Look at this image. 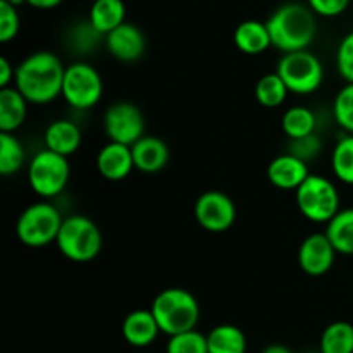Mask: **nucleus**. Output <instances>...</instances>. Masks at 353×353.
Wrapping results in <instances>:
<instances>
[{
  "label": "nucleus",
  "instance_id": "nucleus-1",
  "mask_svg": "<svg viewBox=\"0 0 353 353\" xmlns=\"http://www.w3.org/2000/svg\"><path fill=\"white\" fill-rule=\"evenodd\" d=\"M64 72L65 65L54 52L38 50L17 65L14 86L30 103L45 105L61 97Z\"/></svg>",
  "mask_w": 353,
  "mask_h": 353
},
{
  "label": "nucleus",
  "instance_id": "nucleus-2",
  "mask_svg": "<svg viewBox=\"0 0 353 353\" xmlns=\"http://www.w3.org/2000/svg\"><path fill=\"white\" fill-rule=\"evenodd\" d=\"M317 14L309 6L290 2L278 7L265 24L271 33L272 47L285 52L307 50L317 34Z\"/></svg>",
  "mask_w": 353,
  "mask_h": 353
},
{
  "label": "nucleus",
  "instance_id": "nucleus-3",
  "mask_svg": "<svg viewBox=\"0 0 353 353\" xmlns=\"http://www.w3.org/2000/svg\"><path fill=\"white\" fill-rule=\"evenodd\" d=\"M161 333L172 334L195 330L200 319V307L195 295L183 288H165L154 299L150 307Z\"/></svg>",
  "mask_w": 353,
  "mask_h": 353
},
{
  "label": "nucleus",
  "instance_id": "nucleus-4",
  "mask_svg": "<svg viewBox=\"0 0 353 353\" xmlns=\"http://www.w3.org/2000/svg\"><path fill=\"white\" fill-rule=\"evenodd\" d=\"M55 245L68 261L85 264L99 257L103 245L102 231L90 217L74 214L64 217Z\"/></svg>",
  "mask_w": 353,
  "mask_h": 353
},
{
  "label": "nucleus",
  "instance_id": "nucleus-5",
  "mask_svg": "<svg viewBox=\"0 0 353 353\" xmlns=\"http://www.w3.org/2000/svg\"><path fill=\"white\" fill-rule=\"evenodd\" d=\"M295 202L300 214L310 223L327 224L340 212V193L336 186L321 174H309L295 190Z\"/></svg>",
  "mask_w": 353,
  "mask_h": 353
},
{
  "label": "nucleus",
  "instance_id": "nucleus-6",
  "mask_svg": "<svg viewBox=\"0 0 353 353\" xmlns=\"http://www.w3.org/2000/svg\"><path fill=\"white\" fill-rule=\"evenodd\" d=\"M64 217L61 210L48 202H37L21 212L16 223V234L23 245L41 248L55 243Z\"/></svg>",
  "mask_w": 353,
  "mask_h": 353
},
{
  "label": "nucleus",
  "instance_id": "nucleus-7",
  "mask_svg": "<svg viewBox=\"0 0 353 353\" xmlns=\"http://www.w3.org/2000/svg\"><path fill=\"white\" fill-rule=\"evenodd\" d=\"M71 176L68 157L43 148L28 164V183L41 199H54L65 190Z\"/></svg>",
  "mask_w": 353,
  "mask_h": 353
},
{
  "label": "nucleus",
  "instance_id": "nucleus-8",
  "mask_svg": "<svg viewBox=\"0 0 353 353\" xmlns=\"http://www.w3.org/2000/svg\"><path fill=\"white\" fill-rule=\"evenodd\" d=\"M276 72L288 86L290 93L310 95L323 85L324 68L317 55L309 50L288 52L278 62Z\"/></svg>",
  "mask_w": 353,
  "mask_h": 353
},
{
  "label": "nucleus",
  "instance_id": "nucleus-9",
  "mask_svg": "<svg viewBox=\"0 0 353 353\" xmlns=\"http://www.w3.org/2000/svg\"><path fill=\"white\" fill-rule=\"evenodd\" d=\"M102 76L92 64L74 62L65 68L61 97L69 107L78 110H88L102 100Z\"/></svg>",
  "mask_w": 353,
  "mask_h": 353
},
{
  "label": "nucleus",
  "instance_id": "nucleus-10",
  "mask_svg": "<svg viewBox=\"0 0 353 353\" xmlns=\"http://www.w3.org/2000/svg\"><path fill=\"white\" fill-rule=\"evenodd\" d=\"M103 131L110 141L133 145L145 134V117L138 105L116 102L103 114Z\"/></svg>",
  "mask_w": 353,
  "mask_h": 353
},
{
  "label": "nucleus",
  "instance_id": "nucleus-11",
  "mask_svg": "<svg viewBox=\"0 0 353 353\" xmlns=\"http://www.w3.org/2000/svg\"><path fill=\"white\" fill-rule=\"evenodd\" d=\"M195 219L209 233H224L236 221V205L226 193L209 190L195 202Z\"/></svg>",
  "mask_w": 353,
  "mask_h": 353
},
{
  "label": "nucleus",
  "instance_id": "nucleus-12",
  "mask_svg": "<svg viewBox=\"0 0 353 353\" xmlns=\"http://www.w3.org/2000/svg\"><path fill=\"white\" fill-rule=\"evenodd\" d=\"M336 254L326 233H314L300 243L299 265L307 276L319 278L333 269Z\"/></svg>",
  "mask_w": 353,
  "mask_h": 353
},
{
  "label": "nucleus",
  "instance_id": "nucleus-13",
  "mask_svg": "<svg viewBox=\"0 0 353 353\" xmlns=\"http://www.w3.org/2000/svg\"><path fill=\"white\" fill-rule=\"evenodd\" d=\"M105 47L114 59L121 62H137L143 57L147 40L143 31L134 24L124 21L121 26L103 37Z\"/></svg>",
  "mask_w": 353,
  "mask_h": 353
},
{
  "label": "nucleus",
  "instance_id": "nucleus-14",
  "mask_svg": "<svg viewBox=\"0 0 353 353\" xmlns=\"http://www.w3.org/2000/svg\"><path fill=\"white\" fill-rule=\"evenodd\" d=\"M133 169V150L130 145L109 140L97 154V171L107 181H123Z\"/></svg>",
  "mask_w": 353,
  "mask_h": 353
},
{
  "label": "nucleus",
  "instance_id": "nucleus-15",
  "mask_svg": "<svg viewBox=\"0 0 353 353\" xmlns=\"http://www.w3.org/2000/svg\"><path fill=\"white\" fill-rule=\"evenodd\" d=\"M309 165L293 154L278 155L268 168V178L279 190H296L309 178Z\"/></svg>",
  "mask_w": 353,
  "mask_h": 353
},
{
  "label": "nucleus",
  "instance_id": "nucleus-16",
  "mask_svg": "<svg viewBox=\"0 0 353 353\" xmlns=\"http://www.w3.org/2000/svg\"><path fill=\"white\" fill-rule=\"evenodd\" d=\"M134 169L147 174L162 171L169 162V147L164 140L152 134H143L137 143L131 145Z\"/></svg>",
  "mask_w": 353,
  "mask_h": 353
},
{
  "label": "nucleus",
  "instance_id": "nucleus-17",
  "mask_svg": "<svg viewBox=\"0 0 353 353\" xmlns=\"http://www.w3.org/2000/svg\"><path fill=\"white\" fill-rule=\"evenodd\" d=\"M159 333H161V327H159L152 310H133L124 317L123 336L133 347H148L157 340Z\"/></svg>",
  "mask_w": 353,
  "mask_h": 353
},
{
  "label": "nucleus",
  "instance_id": "nucleus-18",
  "mask_svg": "<svg viewBox=\"0 0 353 353\" xmlns=\"http://www.w3.org/2000/svg\"><path fill=\"white\" fill-rule=\"evenodd\" d=\"M43 141L45 148L55 152V154L64 155V157H69V155L76 154L78 148L81 147L83 134L78 124L72 123V121L57 119L47 126Z\"/></svg>",
  "mask_w": 353,
  "mask_h": 353
},
{
  "label": "nucleus",
  "instance_id": "nucleus-19",
  "mask_svg": "<svg viewBox=\"0 0 353 353\" xmlns=\"http://www.w3.org/2000/svg\"><path fill=\"white\" fill-rule=\"evenodd\" d=\"M233 40L238 50L247 55L264 54L269 47H272L268 24L257 19H248L238 24Z\"/></svg>",
  "mask_w": 353,
  "mask_h": 353
},
{
  "label": "nucleus",
  "instance_id": "nucleus-20",
  "mask_svg": "<svg viewBox=\"0 0 353 353\" xmlns=\"http://www.w3.org/2000/svg\"><path fill=\"white\" fill-rule=\"evenodd\" d=\"M28 100L16 86L0 88V131L14 133L28 116Z\"/></svg>",
  "mask_w": 353,
  "mask_h": 353
},
{
  "label": "nucleus",
  "instance_id": "nucleus-21",
  "mask_svg": "<svg viewBox=\"0 0 353 353\" xmlns=\"http://www.w3.org/2000/svg\"><path fill=\"white\" fill-rule=\"evenodd\" d=\"M88 21L105 37L126 21V6L123 0H95L90 7Z\"/></svg>",
  "mask_w": 353,
  "mask_h": 353
},
{
  "label": "nucleus",
  "instance_id": "nucleus-22",
  "mask_svg": "<svg viewBox=\"0 0 353 353\" xmlns=\"http://www.w3.org/2000/svg\"><path fill=\"white\" fill-rule=\"evenodd\" d=\"M207 347L209 353H245L247 336L233 324H221L207 334Z\"/></svg>",
  "mask_w": 353,
  "mask_h": 353
},
{
  "label": "nucleus",
  "instance_id": "nucleus-23",
  "mask_svg": "<svg viewBox=\"0 0 353 353\" xmlns=\"http://www.w3.org/2000/svg\"><path fill=\"white\" fill-rule=\"evenodd\" d=\"M326 234L338 254L353 255V207L340 212L326 224Z\"/></svg>",
  "mask_w": 353,
  "mask_h": 353
},
{
  "label": "nucleus",
  "instance_id": "nucleus-24",
  "mask_svg": "<svg viewBox=\"0 0 353 353\" xmlns=\"http://www.w3.org/2000/svg\"><path fill=\"white\" fill-rule=\"evenodd\" d=\"M283 133L290 138V140H296V138L309 137V134L316 133L317 128V117L310 109L302 105L290 107L281 119Z\"/></svg>",
  "mask_w": 353,
  "mask_h": 353
},
{
  "label": "nucleus",
  "instance_id": "nucleus-25",
  "mask_svg": "<svg viewBox=\"0 0 353 353\" xmlns=\"http://www.w3.org/2000/svg\"><path fill=\"white\" fill-rule=\"evenodd\" d=\"M26 162V152L23 143L14 133L0 131V174L12 176L23 169Z\"/></svg>",
  "mask_w": 353,
  "mask_h": 353
},
{
  "label": "nucleus",
  "instance_id": "nucleus-26",
  "mask_svg": "<svg viewBox=\"0 0 353 353\" xmlns=\"http://www.w3.org/2000/svg\"><path fill=\"white\" fill-rule=\"evenodd\" d=\"M323 353H353V324L347 321L331 323L321 336Z\"/></svg>",
  "mask_w": 353,
  "mask_h": 353
},
{
  "label": "nucleus",
  "instance_id": "nucleus-27",
  "mask_svg": "<svg viewBox=\"0 0 353 353\" xmlns=\"http://www.w3.org/2000/svg\"><path fill=\"white\" fill-rule=\"evenodd\" d=\"M290 90L278 72L264 74L255 85V99L265 109H274L285 103Z\"/></svg>",
  "mask_w": 353,
  "mask_h": 353
},
{
  "label": "nucleus",
  "instance_id": "nucleus-28",
  "mask_svg": "<svg viewBox=\"0 0 353 353\" xmlns=\"http://www.w3.org/2000/svg\"><path fill=\"white\" fill-rule=\"evenodd\" d=\"M331 168L341 183L353 186V134L348 133L334 145Z\"/></svg>",
  "mask_w": 353,
  "mask_h": 353
},
{
  "label": "nucleus",
  "instance_id": "nucleus-29",
  "mask_svg": "<svg viewBox=\"0 0 353 353\" xmlns=\"http://www.w3.org/2000/svg\"><path fill=\"white\" fill-rule=\"evenodd\" d=\"M165 353H209L207 336L196 330L172 334V336H169Z\"/></svg>",
  "mask_w": 353,
  "mask_h": 353
},
{
  "label": "nucleus",
  "instance_id": "nucleus-30",
  "mask_svg": "<svg viewBox=\"0 0 353 353\" xmlns=\"http://www.w3.org/2000/svg\"><path fill=\"white\" fill-rule=\"evenodd\" d=\"M333 116L341 130L353 134V83H347L336 93L333 102Z\"/></svg>",
  "mask_w": 353,
  "mask_h": 353
},
{
  "label": "nucleus",
  "instance_id": "nucleus-31",
  "mask_svg": "<svg viewBox=\"0 0 353 353\" xmlns=\"http://www.w3.org/2000/svg\"><path fill=\"white\" fill-rule=\"evenodd\" d=\"M21 19L17 14V7L7 0H0V41L9 43L16 40L19 33Z\"/></svg>",
  "mask_w": 353,
  "mask_h": 353
},
{
  "label": "nucleus",
  "instance_id": "nucleus-32",
  "mask_svg": "<svg viewBox=\"0 0 353 353\" xmlns=\"http://www.w3.org/2000/svg\"><path fill=\"white\" fill-rule=\"evenodd\" d=\"M336 68L341 78L353 83V31L345 34L336 50Z\"/></svg>",
  "mask_w": 353,
  "mask_h": 353
},
{
  "label": "nucleus",
  "instance_id": "nucleus-33",
  "mask_svg": "<svg viewBox=\"0 0 353 353\" xmlns=\"http://www.w3.org/2000/svg\"><path fill=\"white\" fill-rule=\"evenodd\" d=\"M290 145H292L290 154L296 155V157L305 162H309L310 159H314L321 152V138L316 133L309 134V137L296 138V140H290Z\"/></svg>",
  "mask_w": 353,
  "mask_h": 353
},
{
  "label": "nucleus",
  "instance_id": "nucleus-34",
  "mask_svg": "<svg viewBox=\"0 0 353 353\" xmlns=\"http://www.w3.org/2000/svg\"><path fill=\"white\" fill-rule=\"evenodd\" d=\"M353 0H307V6L323 17H336L348 9Z\"/></svg>",
  "mask_w": 353,
  "mask_h": 353
},
{
  "label": "nucleus",
  "instance_id": "nucleus-35",
  "mask_svg": "<svg viewBox=\"0 0 353 353\" xmlns=\"http://www.w3.org/2000/svg\"><path fill=\"white\" fill-rule=\"evenodd\" d=\"M14 76H16V69L9 62L7 57H0V88L10 86L14 83Z\"/></svg>",
  "mask_w": 353,
  "mask_h": 353
},
{
  "label": "nucleus",
  "instance_id": "nucleus-36",
  "mask_svg": "<svg viewBox=\"0 0 353 353\" xmlns=\"http://www.w3.org/2000/svg\"><path fill=\"white\" fill-rule=\"evenodd\" d=\"M28 6L34 7V9L40 10H48V9H55L57 6H61L62 0H26Z\"/></svg>",
  "mask_w": 353,
  "mask_h": 353
},
{
  "label": "nucleus",
  "instance_id": "nucleus-37",
  "mask_svg": "<svg viewBox=\"0 0 353 353\" xmlns=\"http://www.w3.org/2000/svg\"><path fill=\"white\" fill-rule=\"evenodd\" d=\"M262 353H293L290 350L288 347H285V345H269V347L264 348V352Z\"/></svg>",
  "mask_w": 353,
  "mask_h": 353
},
{
  "label": "nucleus",
  "instance_id": "nucleus-38",
  "mask_svg": "<svg viewBox=\"0 0 353 353\" xmlns=\"http://www.w3.org/2000/svg\"><path fill=\"white\" fill-rule=\"evenodd\" d=\"M7 2H10L12 6H16V7H19V6H23V3H26V0H7Z\"/></svg>",
  "mask_w": 353,
  "mask_h": 353
},
{
  "label": "nucleus",
  "instance_id": "nucleus-39",
  "mask_svg": "<svg viewBox=\"0 0 353 353\" xmlns=\"http://www.w3.org/2000/svg\"><path fill=\"white\" fill-rule=\"evenodd\" d=\"M309 353H323V352H321V350H319V352H309Z\"/></svg>",
  "mask_w": 353,
  "mask_h": 353
}]
</instances>
